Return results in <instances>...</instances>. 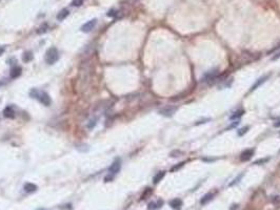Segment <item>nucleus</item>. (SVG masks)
<instances>
[{
  "mask_svg": "<svg viewBox=\"0 0 280 210\" xmlns=\"http://www.w3.org/2000/svg\"><path fill=\"white\" fill-rule=\"evenodd\" d=\"M59 59V52L56 47H50L45 52L44 60L48 64H54Z\"/></svg>",
  "mask_w": 280,
  "mask_h": 210,
  "instance_id": "nucleus-1",
  "label": "nucleus"
},
{
  "mask_svg": "<svg viewBox=\"0 0 280 210\" xmlns=\"http://www.w3.org/2000/svg\"><path fill=\"white\" fill-rule=\"evenodd\" d=\"M31 95L34 97V98H37L38 100H39V102L42 103L44 106H50L51 103H52L51 97L48 96L45 92H38V90L34 89L31 92Z\"/></svg>",
  "mask_w": 280,
  "mask_h": 210,
  "instance_id": "nucleus-2",
  "label": "nucleus"
},
{
  "mask_svg": "<svg viewBox=\"0 0 280 210\" xmlns=\"http://www.w3.org/2000/svg\"><path fill=\"white\" fill-rule=\"evenodd\" d=\"M217 76H218V70H210V72H208L203 77H202L201 81L206 82V83H213L217 79Z\"/></svg>",
  "mask_w": 280,
  "mask_h": 210,
  "instance_id": "nucleus-3",
  "label": "nucleus"
},
{
  "mask_svg": "<svg viewBox=\"0 0 280 210\" xmlns=\"http://www.w3.org/2000/svg\"><path fill=\"white\" fill-rule=\"evenodd\" d=\"M120 169H121V161H120V159H117V160H115L114 162L112 163L111 166H109V175H115L120 171Z\"/></svg>",
  "mask_w": 280,
  "mask_h": 210,
  "instance_id": "nucleus-4",
  "label": "nucleus"
},
{
  "mask_svg": "<svg viewBox=\"0 0 280 210\" xmlns=\"http://www.w3.org/2000/svg\"><path fill=\"white\" fill-rule=\"evenodd\" d=\"M96 24H97V19H92L86 22V23L83 24L80 27V31L83 32V33H89V32H91L95 26H96Z\"/></svg>",
  "mask_w": 280,
  "mask_h": 210,
  "instance_id": "nucleus-5",
  "label": "nucleus"
},
{
  "mask_svg": "<svg viewBox=\"0 0 280 210\" xmlns=\"http://www.w3.org/2000/svg\"><path fill=\"white\" fill-rule=\"evenodd\" d=\"M176 109H177V108L173 107V106H166V107H163L162 109H160L159 112H160V115H162V116H164V117H172L175 114Z\"/></svg>",
  "mask_w": 280,
  "mask_h": 210,
  "instance_id": "nucleus-6",
  "label": "nucleus"
},
{
  "mask_svg": "<svg viewBox=\"0 0 280 210\" xmlns=\"http://www.w3.org/2000/svg\"><path fill=\"white\" fill-rule=\"evenodd\" d=\"M254 152H255V149H246V150L242 151L240 155V161H242V162L249 161V159L254 155Z\"/></svg>",
  "mask_w": 280,
  "mask_h": 210,
  "instance_id": "nucleus-7",
  "label": "nucleus"
},
{
  "mask_svg": "<svg viewBox=\"0 0 280 210\" xmlns=\"http://www.w3.org/2000/svg\"><path fill=\"white\" fill-rule=\"evenodd\" d=\"M163 206V201L162 200H157L155 202H151L147 205V210H158Z\"/></svg>",
  "mask_w": 280,
  "mask_h": 210,
  "instance_id": "nucleus-8",
  "label": "nucleus"
},
{
  "mask_svg": "<svg viewBox=\"0 0 280 210\" xmlns=\"http://www.w3.org/2000/svg\"><path fill=\"white\" fill-rule=\"evenodd\" d=\"M15 114H16L15 110H14V108L12 106H7L3 110V116L7 119H14L15 118Z\"/></svg>",
  "mask_w": 280,
  "mask_h": 210,
  "instance_id": "nucleus-9",
  "label": "nucleus"
},
{
  "mask_svg": "<svg viewBox=\"0 0 280 210\" xmlns=\"http://www.w3.org/2000/svg\"><path fill=\"white\" fill-rule=\"evenodd\" d=\"M21 72H22V68L20 67V66H14L11 70V72H10V76H11L12 79H16L21 75Z\"/></svg>",
  "mask_w": 280,
  "mask_h": 210,
  "instance_id": "nucleus-10",
  "label": "nucleus"
},
{
  "mask_svg": "<svg viewBox=\"0 0 280 210\" xmlns=\"http://www.w3.org/2000/svg\"><path fill=\"white\" fill-rule=\"evenodd\" d=\"M170 206H171L174 210H180L182 207V201L180 199H174L170 202Z\"/></svg>",
  "mask_w": 280,
  "mask_h": 210,
  "instance_id": "nucleus-11",
  "label": "nucleus"
},
{
  "mask_svg": "<svg viewBox=\"0 0 280 210\" xmlns=\"http://www.w3.org/2000/svg\"><path fill=\"white\" fill-rule=\"evenodd\" d=\"M24 191H26V192L29 193H32V192H35L36 190H37V185H35V184L33 183H26L25 185H24Z\"/></svg>",
  "mask_w": 280,
  "mask_h": 210,
  "instance_id": "nucleus-12",
  "label": "nucleus"
},
{
  "mask_svg": "<svg viewBox=\"0 0 280 210\" xmlns=\"http://www.w3.org/2000/svg\"><path fill=\"white\" fill-rule=\"evenodd\" d=\"M69 14H70V12H69L68 9H62L61 11H60L59 13L57 14V20H59V21H62V20H64L66 17H68Z\"/></svg>",
  "mask_w": 280,
  "mask_h": 210,
  "instance_id": "nucleus-13",
  "label": "nucleus"
},
{
  "mask_svg": "<svg viewBox=\"0 0 280 210\" xmlns=\"http://www.w3.org/2000/svg\"><path fill=\"white\" fill-rule=\"evenodd\" d=\"M213 197H214V194H213L212 192L206 193V194L203 195V197L200 200V204H201V205H206V204H208L210 201H212Z\"/></svg>",
  "mask_w": 280,
  "mask_h": 210,
  "instance_id": "nucleus-14",
  "label": "nucleus"
},
{
  "mask_svg": "<svg viewBox=\"0 0 280 210\" xmlns=\"http://www.w3.org/2000/svg\"><path fill=\"white\" fill-rule=\"evenodd\" d=\"M164 175H165V171H159L158 173H156L153 177V183L158 184L160 181H162V179L164 177Z\"/></svg>",
  "mask_w": 280,
  "mask_h": 210,
  "instance_id": "nucleus-15",
  "label": "nucleus"
},
{
  "mask_svg": "<svg viewBox=\"0 0 280 210\" xmlns=\"http://www.w3.org/2000/svg\"><path fill=\"white\" fill-rule=\"evenodd\" d=\"M33 59V52H30V50H28V52H23V56H22V60H23L24 62H30L31 60Z\"/></svg>",
  "mask_w": 280,
  "mask_h": 210,
  "instance_id": "nucleus-16",
  "label": "nucleus"
},
{
  "mask_svg": "<svg viewBox=\"0 0 280 210\" xmlns=\"http://www.w3.org/2000/svg\"><path fill=\"white\" fill-rule=\"evenodd\" d=\"M243 114H244V110L243 109H238V110H236V112H234V114L232 115V116L230 117V119L231 120H238L240 117H242L243 116Z\"/></svg>",
  "mask_w": 280,
  "mask_h": 210,
  "instance_id": "nucleus-17",
  "label": "nucleus"
},
{
  "mask_svg": "<svg viewBox=\"0 0 280 210\" xmlns=\"http://www.w3.org/2000/svg\"><path fill=\"white\" fill-rule=\"evenodd\" d=\"M267 78H269V76H265V77H263V78H260V79H258V81H257L256 83L254 84V85L252 86V88H251V92H253V90H255V89H256V88L258 87V86H260L261 84H262L263 82H264V81H265V80H267Z\"/></svg>",
  "mask_w": 280,
  "mask_h": 210,
  "instance_id": "nucleus-18",
  "label": "nucleus"
},
{
  "mask_svg": "<svg viewBox=\"0 0 280 210\" xmlns=\"http://www.w3.org/2000/svg\"><path fill=\"white\" fill-rule=\"evenodd\" d=\"M153 193V190H152V188H147L144 191H143V193L141 194V200H145L147 199L149 197H151V194Z\"/></svg>",
  "mask_w": 280,
  "mask_h": 210,
  "instance_id": "nucleus-19",
  "label": "nucleus"
},
{
  "mask_svg": "<svg viewBox=\"0 0 280 210\" xmlns=\"http://www.w3.org/2000/svg\"><path fill=\"white\" fill-rule=\"evenodd\" d=\"M48 25L46 23H44L37 30V33L38 34H43V33H45V32H48Z\"/></svg>",
  "mask_w": 280,
  "mask_h": 210,
  "instance_id": "nucleus-20",
  "label": "nucleus"
},
{
  "mask_svg": "<svg viewBox=\"0 0 280 210\" xmlns=\"http://www.w3.org/2000/svg\"><path fill=\"white\" fill-rule=\"evenodd\" d=\"M184 164H185V161H183V162H181V163H179V164H177V165H175V166H173L171 169H170V171H171V172H174V171L178 170V169H180L181 167H183Z\"/></svg>",
  "mask_w": 280,
  "mask_h": 210,
  "instance_id": "nucleus-21",
  "label": "nucleus"
},
{
  "mask_svg": "<svg viewBox=\"0 0 280 210\" xmlns=\"http://www.w3.org/2000/svg\"><path fill=\"white\" fill-rule=\"evenodd\" d=\"M83 4V0H73L72 3H71V5H73V7H81V5Z\"/></svg>",
  "mask_w": 280,
  "mask_h": 210,
  "instance_id": "nucleus-22",
  "label": "nucleus"
},
{
  "mask_svg": "<svg viewBox=\"0 0 280 210\" xmlns=\"http://www.w3.org/2000/svg\"><path fill=\"white\" fill-rule=\"evenodd\" d=\"M247 130H249V127H247V126H245V127H243V128L239 129V130H238V132H237V134H238V136H239V137H241V136H243V135H244L245 132H247Z\"/></svg>",
  "mask_w": 280,
  "mask_h": 210,
  "instance_id": "nucleus-23",
  "label": "nucleus"
},
{
  "mask_svg": "<svg viewBox=\"0 0 280 210\" xmlns=\"http://www.w3.org/2000/svg\"><path fill=\"white\" fill-rule=\"evenodd\" d=\"M182 151H179V150H174V151H172L171 153H170V155L171 157H173V158H177V157H180V155H182Z\"/></svg>",
  "mask_w": 280,
  "mask_h": 210,
  "instance_id": "nucleus-24",
  "label": "nucleus"
},
{
  "mask_svg": "<svg viewBox=\"0 0 280 210\" xmlns=\"http://www.w3.org/2000/svg\"><path fill=\"white\" fill-rule=\"evenodd\" d=\"M243 177V175H242V173H241V175H239V177H236V179H235V180H234V181H233V182H232V183H231V184H230V186H233V185H235V184H236V183H237V182H239V181H240V179H241V177Z\"/></svg>",
  "mask_w": 280,
  "mask_h": 210,
  "instance_id": "nucleus-25",
  "label": "nucleus"
},
{
  "mask_svg": "<svg viewBox=\"0 0 280 210\" xmlns=\"http://www.w3.org/2000/svg\"><path fill=\"white\" fill-rule=\"evenodd\" d=\"M109 17H114L115 15H116V11H114V10H111L109 12H107V14H106Z\"/></svg>",
  "mask_w": 280,
  "mask_h": 210,
  "instance_id": "nucleus-26",
  "label": "nucleus"
},
{
  "mask_svg": "<svg viewBox=\"0 0 280 210\" xmlns=\"http://www.w3.org/2000/svg\"><path fill=\"white\" fill-rule=\"evenodd\" d=\"M113 179H114V175H107V177H105L104 181H105V182H111Z\"/></svg>",
  "mask_w": 280,
  "mask_h": 210,
  "instance_id": "nucleus-27",
  "label": "nucleus"
},
{
  "mask_svg": "<svg viewBox=\"0 0 280 210\" xmlns=\"http://www.w3.org/2000/svg\"><path fill=\"white\" fill-rule=\"evenodd\" d=\"M279 58H280V52H277V54H276V55L274 56L273 58H272V60H277V59H279Z\"/></svg>",
  "mask_w": 280,
  "mask_h": 210,
  "instance_id": "nucleus-28",
  "label": "nucleus"
},
{
  "mask_svg": "<svg viewBox=\"0 0 280 210\" xmlns=\"http://www.w3.org/2000/svg\"><path fill=\"white\" fill-rule=\"evenodd\" d=\"M274 126H275V127H280V119L278 121H276L275 124H274Z\"/></svg>",
  "mask_w": 280,
  "mask_h": 210,
  "instance_id": "nucleus-29",
  "label": "nucleus"
},
{
  "mask_svg": "<svg viewBox=\"0 0 280 210\" xmlns=\"http://www.w3.org/2000/svg\"><path fill=\"white\" fill-rule=\"evenodd\" d=\"M3 52H4V47H2V46H0V56L2 55Z\"/></svg>",
  "mask_w": 280,
  "mask_h": 210,
  "instance_id": "nucleus-30",
  "label": "nucleus"
},
{
  "mask_svg": "<svg viewBox=\"0 0 280 210\" xmlns=\"http://www.w3.org/2000/svg\"><path fill=\"white\" fill-rule=\"evenodd\" d=\"M42 210H43V209H42Z\"/></svg>",
  "mask_w": 280,
  "mask_h": 210,
  "instance_id": "nucleus-31",
  "label": "nucleus"
}]
</instances>
